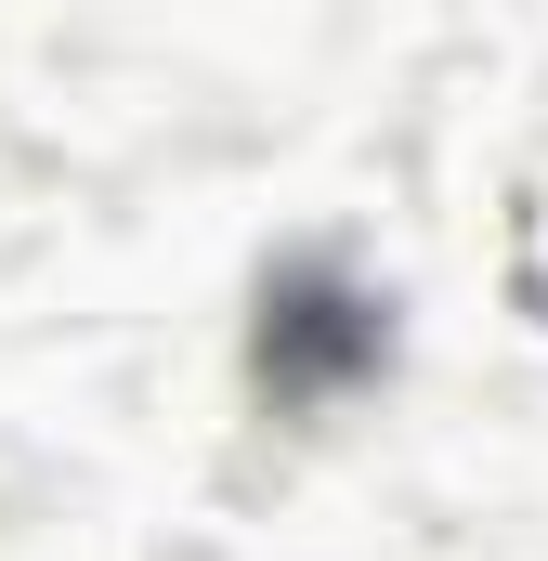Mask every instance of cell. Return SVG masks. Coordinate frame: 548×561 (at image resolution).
I'll use <instances>...</instances> for the list:
<instances>
[{
  "instance_id": "1",
  "label": "cell",
  "mask_w": 548,
  "mask_h": 561,
  "mask_svg": "<svg viewBox=\"0 0 548 561\" xmlns=\"http://www.w3.org/2000/svg\"><path fill=\"white\" fill-rule=\"evenodd\" d=\"M366 353H379V327L353 300H327V287H287V327H262L274 379H327V366H366Z\"/></svg>"
}]
</instances>
